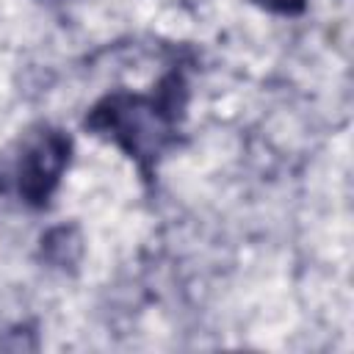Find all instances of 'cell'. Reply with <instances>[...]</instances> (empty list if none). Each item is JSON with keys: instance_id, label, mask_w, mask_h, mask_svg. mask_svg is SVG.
<instances>
[{"instance_id": "3957f363", "label": "cell", "mask_w": 354, "mask_h": 354, "mask_svg": "<svg viewBox=\"0 0 354 354\" xmlns=\"http://www.w3.org/2000/svg\"><path fill=\"white\" fill-rule=\"evenodd\" d=\"M252 3L279 17H296L307 8V0H252Z\"/></svg>"}, {"instance_id": "6da1fadb", "label": "cell", "mask_w": 354, "mask_h": 354, "mask_svg": "<svg viewBox=\"0 0 354 354\" xmlns=\"http://www.w3.org/2000/svg\"><path fill=\"white\" fill-rule=\"evenodd\" d=\"M188 83L183 72H169L158 80L152 94L113 91L105 94L88 113L83 127L116 144L149 180L158 160L177 141V127L185 116Z\"/></svg>"}, {"instance_id": "7a4b0ae2", "label": "cell", "mask_w": 354, "mask_h": 354, "mask_svg": "<svg viewBox=\"0 0 354 354\" xmlns=\"http://www.w3.org/2000/svg\"><path fill=\"white\" fill-rule=\"evenodd\" d=\"M72 160V138L58 127L39 130L25 147L14 169L17 196L28 207H47Z\"/></svg>"}]
</instances>
